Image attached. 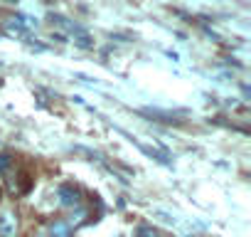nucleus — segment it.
Instances as JSON below:
<instances>
[{
    "mask_svg": "<svg viewBox=\"0 0 251 237\" xmlns=\"http://www.w3.org/2000/svg\"><path fill=\"white\" fill-rule=\"evenodd\" d=\"M136 237H163L158 230H153V227H148V225H143V227H138L136 230Z\"/></svg>",
    "mask_w": 251,
    "mask_h": 237,
    "instance_id": "obj_4",
    "label": "nucleus"
},
{
    "mask_svg": "<svg viewBox=\"0 0 251 237\" xmlns=\"http://www.w3.org/2000/svg\"><path fill=\"white\" fill-rule=\"evenodd\" d=\"M13 166V158L10 156H0V171H8Z\"/></svg>",
    "mask_w": 251,
    "mask_h": 237,
    "instance_id": "obj_5",
    "label": "nucleus"
},
{
    "mask_svg": "<svg viewBox=\"0 0 251 237\" xmlns=\"http://www.w3.org/2000/svg\"><path fill=\"white\" fill-rule=\"evenodd\" d=\"M57 195H59V205H62V207H76V205L81 203L79 190H76L74 185H59Z\"/></svg>",
    "mask_w": 251,
    "mask_h": 237,
    "instance_id": "obj_2",
    "label": "nucleus"
},
{
    "mask_svg": "<svg viewBox=\"0 0 251 237\" xmlns=\"http://www.w3.org/2000/svg\"><path fill=\"white\" fill-rule=\"evenodd\" d=\"M50 232H52L54 237H69V235H72V225L64 222V220H54V222L50 225Z\"/></svg>",
    "mask_w": 251,
    "mask_h": 237,
    "instance_id": "obj_3",
    "label": "nucleus"
},
{
    "mask_svg": "<svg viewBox=\"0 0 251 237\" xmlns=\"http://www.w3.org/2000/svg\"><path fill=\"white\" fill-rule=\"evenodd\" d=\"M18 235V212L13 207H0V237Z\"/></svg>",
    "mask_w": 251,
    "mask_h": 237,
    "instance_id": "obj_1",
    "label": "nucleus"
}]
</instances>
